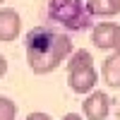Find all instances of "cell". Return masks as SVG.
I'll list each match as a JSON object with an SVG mask.
<instances>
[{"mask_svg": "<svg viewBox=\"0 0 120 120\" xmlns=\"http://www.w3.org/2000/svg\"><path fill=\"white\" fill-rule=\"evenodd\" d=\"M26 63L36 75H51L72 55V41L51 26H34L24 38Z\"/></svg>", "mask_w": 120, "mask_h": 120, "instance_id": "obj_1", "label": "cell"}, {"mask_svg": "<svg viewBox=\"0 0 120 120\" xmlns=\"http://www.w3.org/2000/svg\"><path fill=\"white\" fill-rule=\"evenodd\" d=\"M111 5L115 7V12H120V0H111Z\"/></svg>", "mask_w": 120, "mask_h": 120, "instance_id": "obj_14", "label": "cell"}, {"mask_svg": "<svg viewBox=\"0 0 120 120\" xmlns=\"http://www.w3.org/2000/svg\"><path fill=\"white\" fill-rule=\"evenodd\" d=\"M5 72H7V60H5V55H0V79L5 77Z\"/></svg>", "mask_w": 120, "mask_h": 120, "instance_id": "obj_12", "label": "cell"}, {"mask_svg": "<svg viewBox=\"0 0 120 120\" xmlns=\"http://www.w3.org/2000/svg\"><path fill=\"white\" fill-rule=\"evenodd\" d=\"M63 120H84V118L77 115V113H67V115H63Z\"/></svg>", "mask_w": 120, "mask_h": 120, "instance_id": "obj_13", "label": "cell"}, {"mask_svg": "<svg viewBox=\"0 0 120 120\" xmlns=\"http://www.w3.org/2000/svg\"><path fill=\"white\" fill-rule=\"evenodd\" d=\"M86 5H89L91 17L94 15H98V17H113V15H118L115 7L111 5V0H86Z\"/></svg>", "mask_w": 120, "mask_h": 120, "instance_id": "obj_8", "label": "cell"}, {"mask_svg": "<svg viewBox=\"0 0 120 120\" xmlns=\"http://www.w3.org/2000/svg\"><path fill=\"white\" fill-rule=\"evenodd\" d=\"M113 51H115V55H120V24L115 26V36H113Z\"/></svg>", "mask_w": 120, "mask_h": 120, "instance_id": "obj_11", "label": "cell"}, {"mask_svg": "<svg viewBox=\"0 0 120 120\" xmlns=\"http://www.w3.org/2000/svg\"><path fill=\"white\" fill-rule=\"evenodd\" d=\"M19 34H22V17H19L17 10L5 7L0 10V41H17Z\"/></svg>", "mask_w": 120, "mask_h": 120, "instance_id": "obj_5", "label": "cell"}, {"mask_svg": "<svg viewBox=\"0 0 120 120\" xmlns=\"http://www.w3.org/2000/svg\"><path fill=\"white\" fill-rule=\"evenodd\" d=\"M48 17L70 31H84L91 26V12H89L86 0H51Z\"/></svg>", "mask_w": 120, "mask_h": 120, "instance_id": "obj_2", "label": "cell"}, {"mask_svg": "<svg viewBox=\"0 0 120 120\" xmlns=\"http://www.w3.org/2000/svg\"><path fill=\"white\" fill-rule=\"evenodd\" d=\"M115 22H101L91 29V41L101 51H111L113 48V36H115Z\"/></svg>", "mask_w": 120, "mask_h": 120, "instance_id": "obj_6", "label": "cell"}, {"mask_svg": "<svg viewBox=\"0 0 120 120\" xmlns=\"http://www.w3.org/2000/svg\"><path fill=\"white\" fill-rule=\"evenodd\" d=\"M17 118V103L7 96H0V120H15Z\"/></svg>", "mask_w": 120, "mask_h": 120, "instance_id": "obj_9", "label": "cell"}, {"mask_svg": "<svg viewBox=\"0 0 120 120\" xmlns=\"http://www.w3.org/2000/svg\"><path fill=\"white\" fill-rule=\"evenodd\" d=\"M24 120H53L48 113H41V111H34V113H29Z\"/></svg>", "mask_w": 120, "mask_h": 120, "instance_id": "obj_10", "label": "cell"}, {"mask_svg": "<svg viewBox=\"0 0 120 120\" xmlns=\"http://www.w3.org/2000/svg\"><path fill=\"white\" fill-rule=\"evenodd\" d=\"M3 3H5V0H0V5H3Z\"/></svg>", "mask_w": 120, "mask_h": 120, "instance_id": "obj_15", "label": "cell"}, {"mask_svg": "<svg viewBox=\"0 0 120 120\" xmlns=\"http://www.w3.org/2000/svg\"><path fill=\"white\" fill-rule=\"evenodd\" d=\"M98 82L96 67H94V58L89 51H77L70 55L67 63V84L75 94H91L94 86Z\"/></svg>", "mask_w": 120, "mask_h": 120, "instance_id": "obj_3", "label": "cell"}, {"mask_svg": "<svg viewBox=\"0 0 120 120\" xmlns=\"http://www.w3.org/2000/svg\"><path fill=\"white\" fill-rule=\"evenodd\" d=\"M84 118L86 120H106L111 113V96L106 91H91L86 96V101L82 103Z\"/></svg>", "mask_w": 120, "mask_h": 120, "instance_id": "obj_4", "label": "cell"}, {"mask_svg": "<svg viewBox=\"0 0 120 120\" xmlns=\"http://www.w3.org/2000/svg\"><path fill=\"white\" fill-rule=\"evenodd\" d=\"M101 75H103V82L108 86H113V89H120V55H108L103 60V70H101Z\"/></svg>", "mask_w": 120, "mask_h": 120, "instance_id": "obj_7", "label": "cell"}]
</instances>
